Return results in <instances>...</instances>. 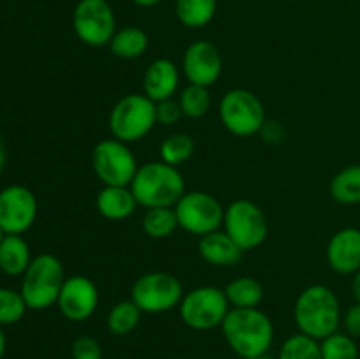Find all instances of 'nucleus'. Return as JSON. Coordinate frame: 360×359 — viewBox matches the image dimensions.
Here are the masks:
<instances>
[{
  "mask_svg": "<svg viewBox=\"0 0 360 359\" xmlns=\"http://www.w3.org/2000/svg\"><path fill=\"white\" fill-rule=\"evenodd\" d=\"M132 2L139 7H153L158 6L160 2H164V0H132Z\"/></svg>",
  "mask_w": 360,
  "mask_h": 359,
  "instance_id": "c9c22d12",
  "label": "nucleus"
},
{
  "mask_svg": "<svg viewBox=\"0 0 360 359\" xmlns=\"http://www.w3.org/2000/svg\"><path fill=\"white\" fill-rule=\"evenodd\" d=\"M6 158H7V155H6V146H4L2 139H0V172H2L4 165H6Z\"/></svg>",
  "mask_w": 360,
  "mask_h": 359,
  "instance_id": "4c0bfd02",
  "label": "nucleus"
},
{
  "mask_svg": "<svg viewBox=\"0 0 360 359\" xmlns=\"http://www.w3.org/2000/svg\"><path fill=\"white\" fill-rule=\"evenodd\" d=\"M178 227L174 208H150L143 217V231L151 239L169 238Z\"/></svg>",
  "mask_w": 360,
  "mask_h": 359,
  "instance_id": "a878e982",
  "label": "nucleus"
},
{
  "mask_svg": "<svg viewBox=\"0 0 360 359\" xmlns=\"http://www.w3.org/2000/svg\"><path fill=\"white\" fill-rule=\"evenodd\" d=\"M330 197L340 204H360V164L341 169L329 185Z\"/></svg>",
  "mask_w": 360,
  "mask_h": 359,
  "instance_id": "b1692460",
  "label": "nucleus"
},
{
  "mask_svg": "<svg viewBox=\"0 0 360 359\" xmlns=\"http://www.w3.org/2000/svg\"><path fill=\"white\" fill-rule=\"evenodd\" d=\"M327 264L340 275H355L360 270V229L345 227L334 232L327 243Z\"/></svg>",
  "mask_w": 360,
  "mask_h": 359,
  "instance_id": "dca6fc26",
  "label": "nucleus"
},
{
  "mask_svg": "<svg viewBox=\"0 0 360 359\" xmlns=\"http://www.w3.org/2000/svg\"><path fill=\"white\" fill-rule=\"evenodd\" d=\"M141 312L139 306L132 301V299H125V301H118L108 313V329L116 336H127L132 333L141 322Z\"/></svg>",
  "mask_w": 360,
  "mask_h": 359,
  "instance_id": "393cba45",
  "label": "nucleus"
},
{
  "mask_svg": "<svg viewBox=\"0 0 360 359\" xmlns=\"http://www.w3.org/2000/svg\"><path fill=\"white\" fill-rule=\"evenodd\" d=\"M199 253L207 264L218 267L234 266L241 260L243 250L225 231H214L199 239Z\"/></svg>",
  "mask_w": 360,
  "mask_h": 359,
  "instance_id": "a211bd4d",
  "label": "nucleus"
},
{
  "mask_svg": "<svg viewBox=\"0 0 360 359\" xmlns=\"http://www.w3.org/2000/svg\"><path fill=\"white\" fill-rule=\"evenodd\" d=\"M4 326H0V359L6 354V334H4Z\"/></svg>",
  "mask_w": 360,
  "mask_h": 359,
  "instance_id": "e433bc0d",
  "label": "nucleus"
},
{
  "mask_svg": "<svg viewBox=\"0 0 360 359\" xmlns=\"http://www.w3.org/2000/svg\"><path fill=\"white\" fill-rule=\"evenodd\" d=\"M178 102L183 109V115L188 118H200L211 108L210 88L188 83L179 94Z\"/></svg>",
  "mask_w": 360,
  "mask_h": 359,
  "instance_id": "c85d7f7f",
  "label": "nucleus"
},
{
  "mask_svg": "<svg viewBox=\"0 0 360 359\" xmlns=\"http://www.w3.org/2000/svg\"><path fill=\"white\" fill-rule=\"evenodd\" d=\"M178 224L193 236H206L224 225L225 210L220 201L202 190L183 194L174 206Z\"/></svg>",
  "mask_w": 360,
  "mask_h": 359,
  "instance_id": "9d476101",
  "label": "nucleus"
},
{
  "mask_svg": "<svg viewBox=\"0 0 360 359\" xmlns=\"http://www.w3.org/2000/svg\"><path fill=\"white\" fill-rule=\"evenodd\" d=\"M28 310L20 291L0 287V326H11L23 319Z\"/></svg>",
  "mask_w": 360,
  "mask_h": 359,
  "instance_id": "7c9ffc66",
  "label": "nucleus"
},
{
  "mask_svg": "<svg viewBox=\"0 0 360 359\" xmlns=\"http://www.w3.org/2000/svg\"><path fill=\"white\" fill-rule=\"evenodd\" d=\"M195 151V141L185 132H176L165 137L160 144V160L174 168L185 164Z\"/></svg>",
  "mask_w": 360,
  "mask_h": 359,
  "instance_id": "bb28decb",
  "label": "nucleus"
},
{
  "mask_svg": "<svg viewBox=\"0 0 360 359\" xmlns=\"http://www.w3.org/2000/svg\"><path fill=\"white\" fill-rule=\"evenodd\" d=\"M30 246L21 234H6L0 243V270L9 277H20L30 266Z\"/></svg>",
  "mask_w": 360,
  "mask_h": 359,
  "instance_id": "aec40b11",
  "label": "nucleus"
},
{
  "mask_svg": "<svg viewBox=\"0 0 360 359\" xmlns=\"http://www.w3.org/2000/svg\"><path fill=\"white\" fill-rule=\"evenodd\" d=\"M148 46H150L148 34L139 27L120 28L109 42V49L112 55L122 60L139 58L146 53Z\"/></svg>",
  "mask_w": 360,
  "mask_h": 359,
  "instance_id": "412c9836",
  "label": "nucleus"
},
{
  "mask_svg": "<svg viewBox=\"0 0 360 359\" xmlns=\"http://www.w3.org/2000/svg\"><path fill=\"white\" fill-rule=\"evenodd\" d=\"M224 231L243 250H255L266 241L269 225L266 213L250 199H236L225 208Z\"/></svg>",
  "mask_w": 360,
  "mask_h": 359,
  "instance_id": "1a4fd4ad",
  "label": "nucleus"
},
{
  "mask_svg": "<svg viewBox=\"0 0 360 359\" xmlns=\"http://www.w3.org/2000/svg\"><path fill=\"white\" fill-rule=\"evenodd\" d=\"M322 359H359V345L348 333L329 334L320 340Z\"/></svg>",
  "mask_w": 360,
  "mask_h": 359,
  "instance_id": "c756f323",
  "label": "nucleus"
},
{
  "mask_svg": "<svg viewBox=\"0 0 360 359\" xmlns=\"http://www.w3.org/2000/svg\"><path fill=\"white\" fill-rule=\"evenodd\" d=\"M91 165L97 178L104 185L118 187H130L139 169L136 155L132 153L129 144L115 137L95 144L91 151Z\"/></svg>",
  "mask_w": 360,
  "mask_h": 359,
  "instance_id": "9b49d317",
  "label": "nucleus"
},
{
  "mask_svg": "<svg viewBox=\"0 0 360 359\" xmlns=\"http://www.w3.org/2000/svg\"><path fill=\"white\" fill-rule=\"evenodd\" d=\"M179 88V69L172 60L157 58L148 65L143 77V94L157 104L174 97Z\"/></svg>",
  "mask_w": 360,
  "mask_h": 359,
  "instance_id": "f3484780",
  "label": "nucleus"
},
{
  "mask_svg": "<svg viewBox=\"0 0 360 359\" xmlns=\"http://www.w3.org/2000/svg\"><path fill=\"white\" fill-rule=\"evenodd\" d=\"M4 236H6V232H4V231H2V227H0V243H2Z\"/></svg>",
  "mask_w": 360,
  "mask_h": 359,
  "instance_id": "ea45409f",
  "label": "nucleus"
},
{
  "mask_svg": "<svg viewBox=\"0 0 360 359\" xmlns=\"http://www.w3.org/2000/svg\"><path fill=\"white\" fill-rule=\"evenodd\" d=\"M21 280V296L30 310H46L56 305L65 282V271L58 257L41 253L34 257Z\"/></svg>",
  "mask_w": 360,
  "mask_h": 359,
  "instance_id": "20e7f679",
  "label": "nucleus"
},
{
  "mask_svg": "<svg viewBox=\"0 0 360 359\" xmlns=\"http://www.w3.org/2000/svg\"><path fill=\"white\" fill-rule=\"evenodd\" d=\"M255 359H273L269 355V352H267V354H264V355H259V358H255Z\"/></svg>",
  "mask_w": 360,
  "mask_h": 359,
  "instance_id": "58836bf2",
  "label": "nucleus"
},
{
  "mask_svg": "<svg viewBox=\"0 0 360 359\" xmlns=\"http://www.w3.org/2000/svg\"><path fill=\"white\" fill-rule=\"evenodd\" d=\"M278 359H322L320 341L302 333L292 334L281 344Z\"/></svg>",
  "mask_w": 360,
  "mask_h": 359,
  "instance_id": "cd10ccee",
  "label": "nucleus"
},
{
  "mask_svg": "<svg viewBox=\"0 0 360 359\" xmlns=\"http://www.w3.org/2000/svg\"><path fill=\"white\" fill-rule=\"evenodd\" d=\"M181 69L190 84L210 88L220 80L224 58L213 42L195 41L183 53Z\"/></svg>",
  "mask_w": 360,
  "mask_h": 359,
  "instance_id": "2eb2a0df",
  "label": "nucleus"
},
{
  "mask_svg": "<svg viewBox=\"0 0 360 359\" xmlns=\"http://www.w3.org/2000/svg\"><path fill=\"white\" fill-rule=\"evenodd\" d=\"M185 291L174 275L151 271L137 278L130 291V299L143 313H164L179 306Z\"/></svg>",
  "mask_w": 360,
  "mask_h": 359,
  "instance_id": "6e6552de",
  "label": "nucleus"
},
{
  "mask_svg": "<svg viewBox=\"0 0 360 359\" xmlns=\"http://www.w3.org/2000/svg\"><path fill=\"white\" fill-rule=\"evenodd\" d=\"M341 306L336 292L322 284L306 287L294 305V320L299 333L323 340L341 326Z\"/></svg>",
  "mask_w": 360,
  "mask_h": 359,
  "instance_id": "f03ea898",
  "label": "nucleus"
},
{
  "mask_svg": "<svg viewBox=\"0 0 360 359\" xmlns=\"http://www.w3.org/2000/svg\"><path fill=\"white\" fill-rule=\"evenodd\" d=\"M157 125L155 102L144 94H129L120 99L109 113V130L115 139L130 144L143 139Z\"/></svg>",
  "mask_w": 360,
  "mask_h": 359,
  "instance_id": "39448f33",
  "label": "nucleus"
},
{
  "mask_svg": "<svg viewBox=\"0 0 360 359\" xmlns=\"http://www.w3.org/2000/svg\"><path fill=\"white\" fill-rule=\"evenodd\" d=\"M178 308L179 317L190 329L210 331L221 326L231 305L224 289L214 285H200L190 292H185Z\"/></svg>",
  "mask_w": 360,
  "mask_h": 359,
  "instance_id": "423d86ee",
  "label": "nucleus"
},
{
  "mask_svg": "<svg viewBox=\"0 0 360 359\" xmlns=\"http://www.w3.org/2000/svg\"><path fill=\"white\" fill-rule=\"evenodd\" d=\"M352 291H354L355 299L360 303V270L354 275V280H352Z\"/></svg>",
  "mask_w": 360,
  "mask_h": 359,
  "instance_id": "f704fd0d",
  "label": "nucleus"
},
{
  "mask_svg": "<svg viewBox=\"0 0 360 359\" xmlns=\"http://www.w3.org/2000/svg\"><path fill=\"white\" fill-rule=\"evenodd\" d=\"M220 327L229 347L243 359H255L273 347V320L260 308H231Z\"/></svg>",
  "mask_w": 360,
  "mask_h": 359,
  "instance_id": "f257e3e1",
  "label": "nucleus"
},
{
  "mask_svg": "<svg viewBox=\"0 0 360 359\" xmlns=\"http://www.w3.org/2000/svg\"><path fill=\"white\" fill-rule=\"evenodd\" d=\"M134 197L139 206L146 208H174L183 197L185 178L181 171L164 160L146 162L139 165L132 183H130Z\"/></svg>",
  "mask_w": 360,
  "mask_h": 359,
  "instance_id": "7ed1b4c3",
  "label": "nucleus"
},
{
  "mask_svg": "<svg viewBox=\"0 0 360 359\" xmlns=\"http://www.w3.org/2000/svg\"><path fill=\"white\" fill-rule=\"evenodd\" d=\"M218 0H176V16L186 28H202L213 21Z\"/></svg>",
  "mask_w": 360,
  "mask_h": 359,
  "instance_id": "5701e85b",
  "label": "nucleus"
},
{
  "mask_svg": "<svg viewBox=\"0 0 360 359\" xmlns=\"http://www.w3.org/2000/svg\"><path fill=\"white\" fill-rule=\"evenodd\" d=\"M72 359H102V347L94 336L76 338L72 344Z\"/></svg>",
  "mask_w": 360,
  "mask_h": 359,
  "instance_id": "2f4dec72",
  "label": "nucleus"
},
{
  "mask_svg": "<svg viewBox=\"0 0 360 359\" xmlns=\"http://www.w3.org/2000/svg\"><path fill=\"white\" fill-rule=\"evenodd\" d=\"M72 27L77 39L86 46H109L116 34L115 11L108 0H79L74 7Z\"/></svg>",
  "mask_w": 360,
  "mask_h": 359,
  "instance_id": "f8f14e48",
  "label": "nucleus"
},
{
  "mask_svg": "<svg viewBox=\"0 0 360 359\" xmlns=\"http://www.w3.org/2000/svg\"><path fill=\"white\" fill-rule=\"evenodd\" d=\"M231 308H259L264 299V287L257 278L238 277L224 289Z\"/></svg>",
  "mask_w": 360,
  "mask_h": 359,
  "instance_id": "4be33fe9",
  "label": "nucleus"
},
{
  "mask_svg": "<svg viewBox=\"0 0 360 359\" xmlns=\"http://www.w3.org/2000/svg\"><path fill=\"white\" fill-rule=\"evenodd\" d=\"M181 359H185V358H181Z\"/></svg>",
  "mask_w": 360,
  "mask_h": 359,
  "instance_id": "a19ab883",
  "label": "nucleus"
},
{
  "mask_svg": "<svg viewBox=\"0 0 360 359\" xmlns=\"http://www.w3.org/2000/svg\"><path fill=\"white\" fill-rule=\"evenodd\" d=\"M221 123L238 137H250L266 125V109L262 101L246 88H232L218 104Z\"/></svg>",
  "mask_w": 360,
  "mask_h": 359,
  "instance_id": "0eeeda50",
  "label": "nucleus"
},
{
  "mask_svg": "<svg viewBox=\"0 0 360 359\" xmlns=\"http://www.w3.org/2000/svg\"><path fill=\"white\" fill-rule=\"evenodd\" d=\"M37 218V197L28 187L11 185L0 192V227L6 234H23Z\"/></svg>",
  "mask_w": 360,
  "mask_h": 359,
  "instance_id": "ddd939ff",
  "label": "nucleus"
},
{
  "mask_svg": "<svg viewBox=\"0 0 360 359\" xmlns=\"http://www.w3.org/2000/svg\"><path fill=\"white\" fill-rule=\"evenodd\" d=\"M155 111H157V123H160V125H176L181 120V116H185L181 106L174 99L157 102Z\"/></svg>",
  "mask_w": 360,
  "mask_h": 359,
  "instance_id": "473e14b6",
  "label": "nucleus"
},
{
  "mask_svg": "<svg viewBox=\"0 0 360 359\" xmlns=\"http://www.w3.org/2000/svg\"><path fill=\"white\" fill-rule=\"evenodd\" d=\"M95 206L98 213L108 220H125L132 217L139 203L134 197L130 187L104 185V189L97 194Z\"/></svg>",
  "mask_w": 360,
  "mask_h": 359,
  "instance_id": "6ab92c4d",
  "label": "nucleus"
},
{
  "mask_svg": "<svg viewBox=\"0 0 360 359\" xmlns=\"http://www.w3.org/2000/svg\"><path fill=\"white\" fill-rule=\"evenodd\" d=\"M341 324L345 327V333L350 334L352 338H360V303L357 301L345 312Z\"/></svg>",
  "mask_w": 360,
  "mask_h": 359,
  "instance_id": "72a5a7b5",
  "label": "nucleus"
},
{
  "mask_svg": "<svg viewBox=\"0 0 360 359\" xmlns=\"http://www.w3.org/2000/svg\"><path fill=\"white\" fill-rule=\"evenodd\" d=\"M56 306L70 322H84L94 315L98 306L97 285L83 275L65 278Z\"/></svg>",
  "mask_w": 360,
  "mask_h": 359,
  "instance_id": "4468645a",
  "label": "nucleus"
}]
</instances>
